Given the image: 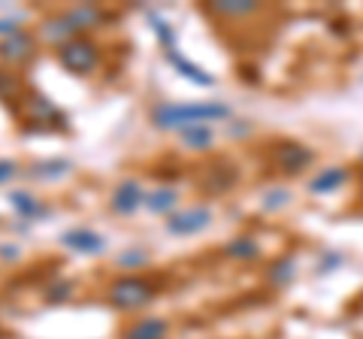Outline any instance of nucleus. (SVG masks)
<instances>
[{
    "instance_id": "nucleus-1",
    "label": "nucleus",
    "mask_w": 363,
    "mask_h": 339,
    "mask_svg": "<svg viewBox=\"0 0 363 339\" xmlns=\"http://www.w3.org/2000/svg\"><path fill=\"white\" fill-rule=\"evenodd\" d=\"M227 116H230V109L224 104H173V100H164L152 109V124L161 130H182L188 124H209Z\"/></svg>"
},
{
    "instance_id": "nucleus-2",
    "label": "nucleus",
    "mask_w": 363,
    "mask_h": 339,
    "mask_svg": "<svg viewBox=\"0 0 363 339\" xmlns=\"http://www.w3.org/2000/svg\"><path fill=\"white\" fill-rule=\"evenodd\" d=\"M106 297H109V303L116 309L136 312V309L149 306V303L157 297V288L152 285L149 279H143V276H121V279H116L109 285Z\"/></svg>"
},
{
    "instance_id": "nucleus-3",
    "label": "nucleus",
    "mask_w": 363,
    "mask_h": 339,
    "mask_svg": "<svg viewBox=\"0 0 363 339\" xmlns=\"http://www.w3.org/2000/svg\"><path fill=\"white\" fill-rule=\"evenodd\" d=\"M58 61H61L64 70H70L76 76H88L100 67V49L91 40L76 37V40L67 43V46L58 49Z\"/></svg>"
},
{
    "instance_id": "nucleus-4",
    "label": "nucleus",
    "mask_w": 363,
    "mask_h": 339,
    "mask_svg": "<svg viewBox=\"0 0 363 339\" xmlns=\"http://www.w3.org/2000/svg\"><path fill=\"white\" fill-rule=\"evenodd\" d=\"M140 206H145V191L136 179H121V182L112 188L109 194V209L118 212V216H133Z\"/></svg>"
},
{
    "instance_id": "nucleus-5",
    "label": "nucleus",
    "mask_w": 363,
    "mask_h": 339,
    "mask_svg": "<svg viewBox=\"0 0 363 339\" xmlns=\"http://www.w3.org/2000/svg\"><path fill=\"white\" fill-rule=\"evenodd\" d=\"M209 221H212V212L206 206H191V209L173 212L167 221V230L173 236H194L200 230H206Z\"/></svg>"
},
{
    "instance_id": "nucleus-6",
    "label": "nucleus",
    "mask_w": 363,
    "mask_h": 339,
    "mask_svg": "<svg viewBox=\"0 0 363 339\" xmlns=\"http://www.w3.org/2000/svg\"><path fill=\"white\" fill-rule=\"evenodd\" d=\"M61 245L70 248V252H76V255L94 257V255L106 252V236H100L97 230H91V228H73V230L61 233Z\"/></svg>"
},
{
    "instance_id": "nucleus-7",
    "label": "nucleus",
    "mask_w": 363,
    "mask_h": 339,
    "mask_svg": "<svg viewBox=\"0 0 363 339\" xmlns=\"http://www.w3.org/2000/svg\"><path fill=\"white\" fill-rule=\"evenodd\" d=\"M40 37L45 43H52V46H67L70 40L79 37V30L70 18H67V13H58V16H49V18H43V25H40Z\"/></svg>"
},
{
    "instance_id": "nucleus-8",
    "label": "nucleus",
    "mask_w": 363,
    "mask_h": 339,
    "mask_svg": "<svg viewBox=\"0 0 363 339\" xmlns=\"http://www.w3.org/2000/svg\"><path fill=\"white\" fill-rule=\"evenodd\" d=\"M33 58V37L28 30H18L16 37L0 40V61L9 64H25Z\"/></svg>"
},
{
    "instance_id": "nucleus-9",
    "label": "nucleus",
    "mask_w": 363,
    "mask_h": 339,
    "mask_svg": "<svg viewBox=\"0 0 363 339\" xmlns=\"http://www.w3.org/2000/svg\"><path fill=\"white\" fill-rule=\"evenodd\" d=\"M9 206H13L16 216H21L25 221H37V218L49 216V206L40 203L30 191H13V194H9Z\"/></svg>"
},
{
    "instance_id": "nucleus-10",
    "label": "nucleus",
    "mask_w": 363,
    "mask_h": 339,
    "mask_svg": "<svg viewBox=\"0 0 363 339\" xmlns=\"http://www.w3.org/2000/svg\"><path fill=\"white\" fill-rule=\"evenodd\" d=\"M167 333H169L167 318H157V315H152V318L133 321L128 330L121 333V339H167Z\"/></svg>"
},
{
    "instance_id": "nucleus-11",
    "label": "nucleus",
    "mask_w": 363,
    "mask_h": 339,
    "mask_svg": "<svg viewBox=\"0 0 363 339\" xmlns=\"http://www.w3.org/2000/svg\"><path fill=\"white\" fill-rule=\"evenodd\" d=\"M167 64L173 67L179 76H185L188 82H194V85H212V82H215V79H212L206 70H200L197 64H191L185 55H179L176 49H169V52H167Z\"/></svg>"
},
{
    "instance_id": "nucleus-12",
    "label": "nucleus",
    "mask_w": 363,
    "mask_h": 339,
    "mask_svg": "<svg viewBox=\"0 0 363 339\" xmlns=\"http://www.w3.org/2000/svg\"><path fill=\"white\" fill-rule=\"evenodd\" d=\"M70 170H73V164L67 161V157H49V161L30 164V179H37V182H58Z\"/></svg>"
},
{
    "instance_id": "nucleus-13",
    "label": "nucleus",
    "mask_w": 363,
    "mask_h": 339,
    "mask_svg": "<svg viewBox=\"0 0 363 339\" xmlns=\"http://www.w3.org/2000/svg\"><path fill=\"white\" fill-rule=\"evenodd\" d=\"M179 206V191L176 188H157L145 194V209L152 216H173V209Z\"/></svg>"
},
{
    "instance_id": "nucleus-14",
    "label": "nucleus",
    "mask_w": 363,
    "mask_h": 339,
    "mask_svg": "<svg viewBox=\"0 0 363 339\" xmlns=\"http://www.w3.org/2000/svg\"><path fill=\"white\" fill-rule=\"evenodd\" d=\"M67 18H70L73 25H76V30L82 33V30L97 28L100 21H104V9L94 6V4H76V6L67 9Z\"/></svg>"
},
{
    "instance_id": "nucleus-15",
    "label": "nucleus",
    "mask_w": 363,
    "mask_h": 339,
    "mask_svg": "<svg viewBox=\"0 0 363 339\" xmlns=\"http://www.w3.org/2000/svg\"><path fill=\"white\" fill-rule=\"evenodd\" d=\"M179 140L185 143L188 149L200 152V149H206V145L212 143V128L209 124H188V128L179 130Z\"/></svg>"
},
{
    "instance_id": "nucleus-16",
    "label": "nucleus",
    "mask_w": 363,
    "mask_h": 339,
    "mask_svg": "<svg viewBox=\"0 0 363 339\" xmlns=\"http://www.w3.org/2000/svg\"><path fill=\"white\" fill-rule=\"evenodd\" d=\"M149 261H152V252L145 245H130V248H124V252L116 257V264L121 269H140V267H145Z\"/></svg>"
},
{
    "instance_id": "nucleus-17",
    "label": "nucleus",
    "mask_w": 363,
    "mask_h": 339,
    "mask_svg": "<svg viewBox=\"0 0 363 339\" xmlns=\"http://www.w3.org/2000/svg\"><path fill=\"white\" fill-rule=\"evenodd\" d=\"M145 18H149V25H152V30H155V37H157V43H161V46L169 52L176 46V30L167 25V21L161 18L155 13V9H145Z\"/></svg>"
},
{
    "instance_id": "nucleus-18",
    "label": "nucleus",
    "mask_w": 363,
    "mask_h": 339,
    "mask_svg": "<svg viewBox=\"0 0 363 339\" xmlns=\"http://www.w3.org/2000/svg\"><path fill=\"white\" fill-rule=\"evenodd\" d=\"M28 106H30V116L37 118V124L52 121V118H61V112L55 109V104H52V100H45V97H30Z\"/></svg>"
},
{
    "instance_id": "nucleus-19",
    "label": "nucleus",
    "mask_w": 363,
    "mask_h": 339,
    "mask_svg": "<svg viewBox=\"0 0 363 339\" xmlns=\"http://www.w3.org/2000/svg\"><path fill=\"white\" fill-rule=\"evenodd\" d=\"M252 9L255 4H212V13H221V16H245Z\"/></svg>"
},
{
    "instance_id": "nucleus-20",
    "label": "nucleus",
    "mask_w": 363,
    "mask_h": 339,
    "mask_svg": "<svg viewBox=\"0 0 363 339\" xmlns=\"http://www.w3.org/2000/svg\"><path fill=\"white\" fill-rule=\"evenodd\" d=\"M227 252H230L233 257H255L257 255V245L252 240H236V243L227 245Z\"/></svg>"
},
{
    "instance_id": "nucleus-21",
    "label": "nucleus",
    "mask_w": 363,
    "mask_h": 339,
    "mask_svg": "<svg viewBox=\"0 0 363 339\" xmlns=\"http://www.w3.org/2000/svg\"><path fill=\"white\" fill-rule=\"evenodd\" d=\"M70 291H73L70 282H61V285H52L49 291H45V303H64V300H70Z\"/></svg>"
},
{
    "instance_id": "nucleus-22",
    "label": "nucleus",
    "mask_w": 363,
    "mask_h": 339,
    "mask_svg": "<svg viewBox=\"0 0 363 339\" xmlns=\"http://www.w3.org/2000/svg\"><path fill=\"white\" fill-rule=\"evenodd\" d=\"M18 176V164L13 157H0V185H9Z\"/></svg>"
},
{
    "instance_id": "nucleus-23",
    "label": "nucleus",
    "mask_w": 363,
    "mask_h": 339,
    "mask_svg": "<svg viewBox=\"0 0 363 339\" xmlns=\"http://www.w3.org/2000/svg\"><path fill=\"white\" fill-rule=\"evenodd\" d=\"M21 28H18V18H0V40H9L16 37Z\"/></svg>"
},
{
    "instance_id": "nucleus-24",
    "label": "nucleus",
    "mask_w": 363,
    "mask_h": 339,
    "mask_svg": "<svg viewBox=\"0 0 363 339\" xmlns=\"http://www.w3.org/2000/svg\"><path fill=\"white\" fill-rule=\"evenodd\" d=\"M16 257H18V245L0 243V261H16Z\"/></svg>"
},
{
    "instance_id": "nucleus-25",
    "label": "nucleus",
    "mask_w": 363,
    "mask_h": 339,
    "mask_svg": "<svg viewBox=\"0 0 363 339\" xmlns=\"http://www.w3.org/2000/svg\"><path fill=\"white\" fill-rule=\"evenodd\" d=\"M16 91V79L9 76V73H0V97L4 94H13Z\"/></svg>"
}]
</instances>
